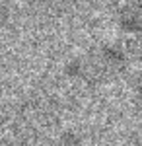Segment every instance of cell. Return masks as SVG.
<instances>
[{"instance_id":"obj_1","label":"cell","mask_w":142,"mask_h":146,"mask_svg":"<svg viewBox=\"0 0 142 146\" xmlns=\"http://www.w3.org/2000/svg\"><path fill=\"white\" fill-rule=\"evenodd\" d=\"M129 66L127 53L117 45H99L74 56L66 64V74L86 86H107L119 80Z\"/></svg>"},{"instance_id":"obj_2","label":"cell","mask_w":142,"mask_h":146,"mask_svg":"<svg viewBox=\"0 0 142 146\" xmlns=\"http://www.w3.org/2000/svg\"><path fill=\"white\" fill-rule=\"evenodd\" d=\"M115 20L121 31L131 35L142 33V0H119L115 8Z\"/></svg>"},{"instance_id":"obj_3","label":"cell","mask_w":142,"mask_h":146,"mask_svg":"<svg viewBox=\"0 0 142 146\" xmlns=\"http://www.w3.org/2000/svg\"><path fill=\"white\" fill-rule=\"evenodd\" d=\"M55 146H84V140H82L80 135L68 131V133H62V135L58 136V140L55 142Z\"/></svg>"},{"instance_id":"obj_4","label":"cell","mask_w":142,"mask_h":146,"mask_svg":"<svg viewBox=\"0 0 142 146\" xmlns=\"http://www.w3.org/2000/svg\"><path fill=\"white\" fill-rule=\"evenodd\" d=\"M10 20V2L8 0H0V27L6 25Z\"/></svg>"},{"instance_id":"obj_5","label":"cell","mask_w":142,"mask_h":146,"mask_svg":"<svg viewBox=\"0 0 142 146\" xmlns=\"http://www.w3.org/2000/svg\"><path fill=\"white\" fill-rule=\"evenodd\" d=\"M134 105H136L138 113L142 115V78L138 80L136 86H134Z\"/></svg>"}]
</instances>
